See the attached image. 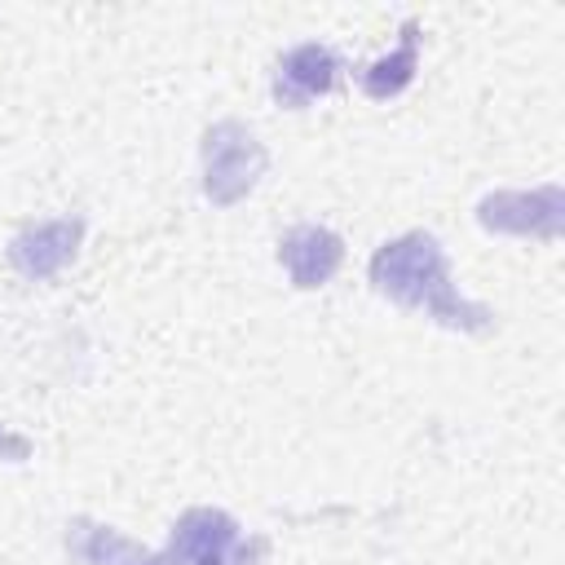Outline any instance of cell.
<instances>
[{
    "label": "cell",
    "mask_w": 565,
    "mask_h": 565,
    "mask_svg": "<svg viewBox=\"0 0 565 565\" xmlns=\"http://www.w3.org/2000/svg\"><path fill=\"white\" fill-rule=\"evenodd\" d=\"M371 282H375L380 296H388L397 305H411V309H428L441 327H455V331H486L490 318H494L486 305L463 300L455 291L446 252L424 230H411V234L384 243L371 256Z\"/></svg>",
    "instance_id": "1"
},
{
    "label": "cell",
    "mask_w": 565,
    "mask_h": 565,
    "mask_svg": "<svg viewBox=\"0 0 565 565\" xmlns=\"http://www.w3.org/2000/svg\"><path fill=\"white\" fill-rule=\"evenodd\" d=\"M265 163H269V154L247 124L221 119L203 132V194L216 207L247 199L256 190V181L265 177Z\"/></svg>",
    "instance_id": "2"
},
{
    "label": "cell",
    "mask_w": 565,
    "mask_h": 565,
    "mask_svg": "<svg viewBox=\"0 0 565 565\" xmlns=\"http://www.w3.org/2000/svg\"><path fill=\"white\" fill-rule=\"evenodd\" d=\"M477 221L499 234H534V238H561L565 225V190L539 185V190H494L477 203Z\"/></svg>",
    "instance_id": "3"
},
{
    "label": "cell",
    "mask_w": 565,
    "mask_h": 565,
    "mask_svg": "<svg viewBox=\"0 0 565 565\" xmlns=\"http://www.w3.org/2000/svg\"><path fill=\"white\" fill-rule=\"evenodd\" d=\"M168 556L177 565H252L238 543V521L221 508H190L172 525Z\"/></svg>",
    "instance_id": "4"
},
{
    "label": "cell",
    "mask_w": 565,
    "mask_h": 565,
    "mask_svg": "<svg viewBox=\"0 0 565 565\" xmlns=\"http://www.w3.org/2000/svg\"><path fill=\"white\" fill-rule=\"evenodd\" d=\"M84 243V221L79 216H57V221H31L22 225L13 238H9V265L31 278V282H44L53 278L57 269H66L75 260Z\"/></svg>",
    "instance_id": "5"
},
{
    "label": "cell",
    "mask_w": 565,
    "mask_h": 565,
    "mask_svg": "<svg viewBox=\"0 0 565 565\" xmlns=\"http://www.w3.org/2000/svg\"><path fill=\"white\" fill-rule=\"evenodd\" d=\"M344 260V243L335 230L327 225H291L282 238H278V265L287 269V278L296 287H322L335 278Z\"/></svg>",
    "instance_id": "6"
},
{
    "label": "cell",
    "mask_w": 565,
    "mask_h": 565,
    "mask_svg": "<svg viewBox=\"0 0 565 565\" xmlns=\"http://www.w3.org/2000/svg\"><path fill=\"white\" fill-rule=\"evenodd\" d=\"M340 75V57L327 44H296L291 53H282L278 62V79H274V97L282 106H305L322 93L335 88Z\"/></svg>",
    "instance_id": "7"
},
{
    "label": "cell",
    "mask_w": 565,
    "mask_h": 565,
    "mask_svg": "<svg viewBox=\"0 0 565 565\" xmlns=\"http://www.w3.org/2000/svg\"><path fill=\"white\" fill-rule=\"evenodd\" d=\"M66 552L79 565H177L168 552H150L132 539H124L110 525H97L88 516H75L66 525Z\"/></svg>",
    "instance_id": "8"
},
{
    "label": "cell",
    "mask_w": 565,
    "mask_h": 565,
    "mask_svg": "<svg viewBox=\"0 0 565 565\" xmlns=\"http://www.w3.org/2000/svg\"><path fill=\"white\" fill-rule=\"evenodd\" d=\"M419 26L415 22H406L402 26V44L388 53V57H380V62H371L366 71H362V93L366 97H375V102H388V97H397L411 79H415V66H419Z\"/></svg>",
    "instance_id": "9"
},
{
    "label": "cell",
    "mask_w": 565,
    "mask_h": 565,
    "mask_svg": "<svg viewBox=\"0 0 565 565\" xmlns=\"http://www.w3.org/2000/svg\"><path fill=\"white\" fill-rule=\"evenodd\" d=\"M0 459H4V463H22V459H31V441L18 437V433H9V428H0Z\"/></svg>",
    "instance_id": "10"
}]
</instances>
